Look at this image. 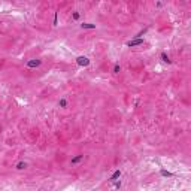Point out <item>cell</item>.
Returning a JSON list of instances; mask_svg holds the SVG:
<instances>
[{
	"label": "cell",
	"instance_id": "cell-1",
	"mask_svg": "<svg viewBox=\"0 0 191 191\" xmlns=\"http://www.w3.org/2000/svg\"><path fill=\"white\" fill-rule=\"evenodd\" d=\"M76 63H78L79 66H82V67H87V66H90V60L87 58V57H78V58H76Z\"/></svg>",
	"mask_w": 191,
	"mask_h": 191
},
{
	"label": "cell",
	"instance_id": "cell-2",
	"mask_svg": "<svg viewBox=\"0 0 191 191\" xmlns=\"http://www.w3.org/2000/svg\"><path fill=\"white\" fill-rule=\"evenodd\" d=\"M145 41L142 39V37H140V39H133V41H128L127 42V46H130V48H133V46H137V45H142Z\"/></svg>",
	"mask_w": 191,
	"mask_h": 191
},
{
	"label": "cell",
	"instance_id": "cell-3",
	"mask_svg": "<svg viewBox=\"0 0 191 191\" xmlns=\"http://www.w3.org/2000/svg\"><path fill=\"white\" fill-rule=\"evenodd\" d=\"M41 64H42L41 60H30V61L27 63V67H28V69H33V67H39Z\"/></svg>",
	"mask_w": 191,
	"mask_h": 191
},
{
	"label": "cell",
	"instance_id": "cell-4",
	"mask_svg": "<svg viewBox=\"0 0 191 191\" xmlns=\"http://www.w3.org/2000/svg\"><path fill=\"white\" fill-rule=\"evenodd\" d=\"M120 176H121V170H115V173H113V175L109 178V182H115V181H118Z\"/></svg>",
	"mask_w": 191,
	"mask_h": 191
},
{
	"label": "cell",
	"instance_id": "cell-5",
	"mask_svg": "<svg viewBox=\"0 0 191 191\" xmlns=\"http://www.w3.org/2000/svg\"><path fill=\"white\" fill-rule=\"evenodd\" d=\"M82 160H84V155H82V154H79V155H76V157H73L70 163H72V164H78V163H79V161H82Z\"/></svg>",
	"mask_w": 191,
	"mask_h": 191
},
{
	"label": "cell",
	"instance_id": "cell-6",
	"mask_svg": "<svg viewBox=\"0 0 191 191\" xmlns=\"http://www.w3.org/2000/svg\"><path fill=\"white\" fill-rule=\"evenodd\" d=\"M161 60H163L164 63H167V64H170V63H172V61H170V58L167 57V54H166V52H161Z\"/></svg>",
	"mask_w": 191,
	"mask_h": 191
},
{
	"label": "cell",
	"instance_id": "cell-7",
	"mask_svg": "<svg viewBox=\"0 0 191 191\" xmlns=\"http://www.w3.org/2000/svg\"><path fill=\"white\" fill-rule=\"evenodd\" d=\"M81 27H82V28H96V26H94V24H90V23H84V24H81Z\"/></svg>",
	"mask_w": 191,
	"mask_h": 191
},
{
	"label": "cell",
	"instance_id": "cell-8",
	"mask_svg": "<svg viewBox=\"0 0 191 191\" xmlns=\"http://www.w3.org/2000/svg\"><path fill=\"white\" fill-rule=\"evenodd\" d=\"M26 167H27V164H26L24 161H21V163L16 164V169H18V170H23V169H26Z\"/></svg>",
	"mask_w": 191,
	"mask_h": 191
},
{
	"label": "cell",
	"instance_id": "cell-9",
	"mask_svg": "<svg viewBox=\"0 0 191 191\" xmlns=\"http://www.w3.org/2000/svg\"><path fill=\"white\" fill-rule=\"evenodd\" d=\"M161 175H163V176H173V173H170V172H166V170H161Z\"/></svg>",
	"mask_w": 191,
	"mask_h": 191
},
{
	"label": "cell",
	"instance_id": "cell-10",
	"mask_svg": "<svg viewBox=\"0 0 191 191\" xmlns=\"http://www.w3.org/2000/svg\"><path fill=\"white\" fill-rule=\"evenodd\" d=\"M121 70V67H120V64H115V67H113V73H118Z\"/></svg>",
	"mask_w": 191,
	"mask_h": 191
},
{
	"label": "cell",
	"instance_id": "cell-11",
	"mask_svg": "<svg viewBox=\"0 0 191 191\" xmlns=\"http://www.w3.org/2000/svg\"><path fill=\"white\" fill-rule=\"evenodd\" d=\"M66 105H67V103H66V99H61V100H60V106H61V108H66Z\"/></svg>",
	"mask_w": 191,
	"mask_h": 191
},
{
	"label": "cell",
	"instance_id": "cell-12",
	"mask_svg": "<svg viewBox=\"0 0 191 191\" xmlns=\"http://www.w3.org/2000/svg\"><path fill=\"white\" fill-rule=\"evenodd\" d=\"M115 187L120 188V187H121V181H115Z\"/></svg>",
	"mask_w": 191,
	"mask_h": 191
},
{
	"label": "cell",
	"instance_id": "cell-13",
	"mask_svg": "<svg viewBox=\"0 0 191 191\" xmlns=\"http://www.w3.org/2000/svg\"><path fill=\"white\" fill-rule=\"evenodd\" d=\"M73 18H75V20H78V18H79V14L75 12V14H73Z\"/></svg>",
	"mask_w": 191,
	"mask_h": 191
}]
</instances>
